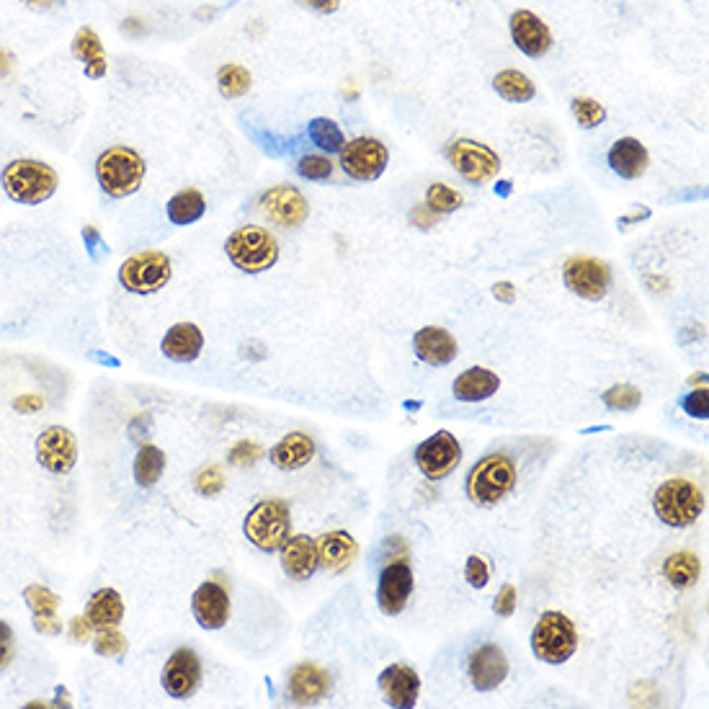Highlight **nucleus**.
<instances>
[{
    "label": "nucleus",
    "mask_w": 709,
    "mask_h": 709,
    "mask_svg": "<svg viewBox=\"0 0 709 709\" xmlns=\"http://www.w3.org/2000/svg\"><path fill=\"white\" fill-rule=\"evenodd\" d=\"M145 158L127 145H114L96 158L98 186L111 199L132 196L145 181Z\"/></svg>",
    "instance_id": "obj_1"
},
{
    "label": "nucleus",
    "mask_w": 709,
    "mask_h": 709,
    "mask_svg": "<svg viewBox=\"0 0 709 709\" xmlns=\"http://www.w3.org/2000/svg\"><path fill=\"white\" fill-rule=\"evenodd\" d=\"M0 184H3V191L11 196L13 202L37 207V204L47 202L49 196L57 191V173L55 168L42 163V160L21 158L11 160L3 168Z\"/></svg>",
    "instance_id": "obj_2"
},
{
    "label": "nucleus",
    "mask_w": 709,
    "mask_h": 709,
    "mask_svg": "<svg viewBox=\"0 0 709 709\" xmlns=\"http://www.w3.org/2000/svg\"><path fill=\"white\" fill-rule=\"evenodd\" d=\"M227 258L233 261L235 269L245 274H261L269 271L279 261V243L266 227L245 225L238 227L225 243Z\"/></svg>",
    "instance_id": "obj_3"
},
{
    "label": "nucleus",
    "mask_w": 709,
    "mask_h": 709,
    "mask_svg": "<svg viewBox=\"0 0 709 709\" xmlns=\"http://www.w3.org/2000/svg\"><path fill=\"white\" fill-rule=\"evenodd\" d=\"M516 485V467L506 454H488L467 475V496L477 506H496Z\"/></svg>",
    "instance_id": "obj_4"
},
{
    "label": "nucleus",
    "mask_w": 709,
    "mask_h": 709,
    "mask_svg": "<svg viewBox=\"0 0 709 709\" xmlns=\"http://www.w3.org/2000/svg\"><path fill=\"white\" fill-rule=\"evenodd\" d=\"M245 537L263 552L282 550V544L292 537V514L289 506L279 498H269L251 508L243 521Z\"/></svg>",
    "instance_id": "obj_5"
},
{
    "label": "nucleus",
    "mask_w": 709,
    "mask_h": 709,
    "mask_svg": "<svg viewBox=\"0 0 709 709\" xmlns=\"http://www.w3.org/2000/svg\"><path fill=\"white\" fill-rule=\"evenodd\" d=\"M653 508L655 514L661 516L663 524L681 529V526L694 524L702 516L704 496L694 483L673 477V480H668V483H663L661 488L655 490Z\"/></svg>",
    "instance_id": "obj_6"
},
{
    "label": "nucleus",
    "mask_w": 709,
    "mask_h": 709,
    "mask_svg": "<svg viewBox=\"0 0 709 709\" xmlns=\"http://www.w3.org/2000/svg\"><path fill=\"white\" fill-rule=\"evenodd\" d=\"M578 648L575 624L563 612H544L532 632V650L539 661L560 666Z\"/></svg>",
    "instance_id": "obj_7"
},
{
    "label": "nucleus",
    "mask_w": 709,
    "mask_h": 709,
    "mask_svg": "<svg viewBox=\"0 0 709 709\" xmlns=\"http://www.w3.org/2000/svg\"><path fill=\"white\" fill-rule=\"evenodd\" d=\"M171 258L160 251H142L119 266V284L132 294H153L171 282Z\"/></svg>",
    "instance_id": "obj_8"
},
{
    "label": "nucleus",
    "mask_w": 709,
    "mask_h": 709,
    "mask_svg": "<svg viewBox=\"0 0 709 709\" xmlns=\"http://www.w3.org/2000/svg\"><path fill=\"white\" fill-rule=\"evenodd\" d=\"M447 158L454 171L475 186L488 184L501 171V158L496 155V150L475 140H454L447 147Z\"/></svg>",
    "instance_id": "obj_9"
},
{
    "label": "nucleus",
    "mask_w": 709,
    "mask_h": 709,
    "mask_svg": "<svg viewBox=\"0 0 709 709\" xmlns=\"http://www.w3.org/2000/svg\"><path fill=\"white\" fill-rule=\"evenodd\" d=\"M258 209L271 225L284 227V230H297L300 225H305L307 214H310L305 194L294 186H271L269 191H263Z\"/></svg>",
    "instance_id": "obj_10"
},
{
    "label": "nucleus",
    "mask_w": 709,
    "mask_h": 709,
    "mask_svg": "<svg viewBox=\"0 0 709 709\" xmlns=\"http://www.w3.org/2000/svg\"><path fill=\"white\" fill-rule=\"evenodd\" d=\"M563 279L565 287L573 294L583 297V300H604L612 284V269L604 261L591 256L570 258L563 266Z\"/></svg>",
    "instance_id": "obj_11"
},
{
    "label": "nucleus",
    "mask_w": 709,
    "mask_h": 709,
    "mask_svg": "<svg viewBox=\"0 0 709 709\" xmlns=\"http://www.w3.org/2000/svg\"><path fill=\"white\" fill-rule=\"evenodd\" d=\"M390 153L374 137H356V140L346 142L341 150V168L346 176L354 181H374L385 173Z\"/></svg>",
    "instance_id": "obj_12"
},
{
    "label": "nucleus",
    "mask_w": 709,
    "mask_h": 709,
    "mask_svg": "<svg viewBox=\"0 0 709 709\" xmlns=\"http://www.w3.org/2000/svg\"><path fill=\"white\" fill-rule=\"evenodd\" d=\"M462 462V447L449 431H436L434 436H428L421 441L416 449V465L428 480H441L449 472H454Z\"/></svg>",
    "instance_id": "obj_13"
},
{
    "label": "nucleus",
    "mask_w": 709,
    "mask_h": 709,
    "mask_svg": "<svg viewBox=\"0 0 709 709\" xmlns=\"http://www.w3.org/2000/svg\"><path fill=\"white\" fill-rule=\"evenodd\" d=\"M78 459L75 436L65 426H49L37 439V462L52 475H68Z\"/></svg>",
    "instance_id": "obj_14"
},
{
    "label": "nucleus",
    "mask_w": 709,
    "mask_h": 709,
    "mask_svg": "<svg viewBox=\"0 0 709 709\" xmlns=\"http://www.w3.org/2000/svg\"><path fill=\"white\" fill-rule=\"evenodd\" d=\"M202 681V661L191 648H181L168 658L163 668V689L173 699H189Z\"/></svg>",
    "instance_id": "obj_15"
},
{
    "label": "nucleus",
    "mask_w": 709,
    "mask_h": 709,
    "mask_svg": "<svg viewBox=\"0 0 709 709\" xmlns=\"http://www.w3.org/2000/svg\"><path fill=\"white\" fill-rule=\"evenodd\" d=\"M413 570L408 563H392L382 570L377 586V604L385 614H400L413 593Z\"/></svg>",
    "instance_id": "obj_16"
},
{
    "label": "nucleus",
    "mask_w": 709,
    "mask_h": 709,
    "mask_svg": "<svg viewBox=\"0 0 709 709\" xmlns=\"http://www.w3.org/2000/svg\"><path fill=\"white\" fill-rule=\"evenodd\" d=\"M511 39L532 60H539V57H544L552 49L550 26L544 24L537 13L526 11V8H521V11L511 16Z\"/></svg>",
    "instance_id": "obj_17"
},
{
    "label": "nucleus",
    "mask_w": 709,
    "mask_h": 709,
    "mask_svg": "<svg viewBox=\"0 0 709 709\" xmlns=\"http://www.w3.org/2000/svg\"><path fill=\"white\" fill-rule=\"evenodd\" d=\"M191 609L204 630H220L230 619V593L225 586L217 581H207L196 588L194 599H191Z\"/></svg>",
    "instance_id": "obj_18"
},
{
    "label": "nucleus",
    "mask_w": 709,
    "mask_h": 709,
    "mask_svg": "<svg viewBox=\"0 0 709 709\" xmlns=\"http://www.w3.org/2000/svg\"><path fill=\"white\" fill-rule=\"evenodd\" d=\"M331 691V676L318 663H300L294 666L287 681V697L300 707L318 704Z\"/></svg>",
    "instance_id": "obj_19"
},
{
    "label": "nucleus",
    "mask_w": 709,
    "mask_h": 709,
    "mask_svg": "<svg viewBox=\"0 0 709 709\" xmlns=\"http://www.w3.org/2000/svg\"><path fill=\"white\" fill-rule=\"evenodd\" d=\"M470 681L477 691H493L496 686H501L508 676V661L503 650L493 642L477 648L470 655Z\"/></svg>",
    "instance_id": "obj_20"
},
{
    "label": "nucleus",
    "mask_w": 709,
    "mask_h": 709,
    "mask_svg": "<svg viewBox=\"0 0 709 709\" xmlns=\"http://www.w3.org/2000/svg\"><path fill=\"white\" fill-rule=\"evenodd\" d=\"M379 689L385 691V699L390 707H416L418 694H421V679L410 666L395 663L379 673Z\"/></svg>",
    "instance_id": "obj_21"
},
{
    "label": "nucleus",
    "mask_w": 709,
    "mask_h": 709,
    "mask_svg": "<svg viewBox=\"0 0 709 709\" xmlns=\"http://www.w3.org/2000/svg\"><path fill=\"white\" fill-rule=\"evenodd\" d=\"M413 349H416L418 359L431 364V367H447L449 361L457 356V341L449 331L439 328V325H428L421 328L413 338Z\"/></svg>",
    "instance_id": "obj_22"
},
{
    "label": "nucleus",
    "mask_w": 709,
    "mask_h": 709,
    "mask_svg": "<svg viewBox=\"0 0 709 709\" xmlns=\"http://www.w3.org/2000/svg\"><path fill=\"white\" fill-rule=\"evenodd\" d=\"M282 568L294 581H307L320 568L318 544L310 537H289L282 544Z\"/></svg>",
    "instance_id": "obj_23"
},
{
    "label": "nucleus",
    "mask_w": 709,
    "mask_h": 709,
    "mask_svg": "<svg viewBox=\"0 0 709 709\" xmlns=\"http://www.w3.org/2000/svg\"><path fill=\"white\" fill-rule=\"evenodd\" d=\"M609 166H612L614 173L627 178V181H635V178H640L642 173L648 171L650 155L640 140H635V137H622V140L614 142L612 150H609Z\"/></svg>",
    "instance_id": "obj_24"
},
{
    "label": "nucleus",
    "mask_w": 709,
    "mask_h": 709,
    "mask_svg": "<svg viewBox=\"0 0 709 709\" xmlns=\"http://www.w3.org/2000/svg\"><path fill=\"white\" fill-rule=\"evenodd\" d=\"M204 336L194 323H176L163 338V354L178 364H189L202 354Z\"/></svg>",
    "instance_id": "obj_25"
},
{
    "label": "nucleus",
    "mask_w": 709,
    "mask_h": 709,
    "mask_svg": "<svg viewBox=\"0 0 709 709\" xmlns=\"http://www.w3.org/2000/svg\"><path fill=\"white\" fill-rule=\"evenodd\" d=\"M498 387H501V379L496 372L485 367H472L454 379V398L462 403H480V400L496 395Z\"/></svg>",
    "instance_id": "obj_26"
},
{
    "label": "nucleus",
    "mask_w": 709,
    "mask_h": 709,
    "mask_svg": "<svg viewBox=\"0 0 709 709\" xmlns=\"http://www.w3.org/2000/svg\"><path fill=\"white\" fill-rule=\"evenodd\" d=\"M356 555H359V544L349 532H328L320 537L318 557L323 568L338 573V570L349 568Z\"/></svg>",
    "instance_id": "obj_27"
},
{
    "label": "nucleus",
    "mask_w": 709,
    "mask_h": 709,
    "mask_svg": "<svg viewBox=\"0 0 709 709\" xmlns=\"http://www.w3.org/2000/svg\"><path fill=\"white\" fill-rule=\"evenodd\" d=\"M312 457H315V441L307 434H300V431L284 436L269 452V459L279 470H300Z\"/></svg>",
    "instance_id": "obj_28"
},
{
    "label": "nucleus",
    "mask_w": 709,
    "mask_h": 709,
    "mask_svg": "<svg viewBox=\"0 0 709 709\" xmlns=\"http://www.w3.org/2000/svg\"><path fill=\"white\" fill-rule=\"evenodd\" d=\"M73 55L78 57L83 65H86V75L88 78H104L106 70H109V62H106V52L101 47V39H98L96 31L91 26H83L78 29L73 39Z\"/></svg>",
    "instance_id": "obj_29"
},
{
    "label": "nucleus",
    "mask_w": 709,
    "mask_h": 709,
    "mask_svg": "<svg viewBox=\"0 0 709 709\" xmlns=\"http://www.w3.org/2000/svg\"><path fill=\"white\" fill-rule=\"evenodd\" d=\"M86 617L91 619V624L96 630L101 627H117L124 619V601L119 596V591L114 588H101L88 599Z\"/></svg>",
    "instance_id": "obj_30"
},
{
    "label": "nucleus",
    "mask_w": 709,
    "mask_h": 709,
    "mask_svg": "<svg viewBox=\"0 0 709 709\" xmlns=\"http://www.w3.org/2000/svg\"><path fill=\"white\" fill-rule=\"evenodd\" d=\"M204 209H207V202H204L202 191L184 189L168 202V220L173 225H191V222L202 220Z\"/></svg>",
    "instance_id": "obj_31"
},
{
    "label": "nucleus",
    "mask_w": 709,
    "mask_h": 709,
    "mask_svg": "<svg viewBox=\"0 0 709 709\" xmlns=\"http://www.w3.org/2000/svg\"><path fill=\"white\" fill-rule=\"evenodd\" d=\"M493 88L501 98L511 101V104H526L534 98V83L526 78L521 70H501V73L493 78Z\"/></svg>",
    "instance_id": "obj_32"
},
{
    "label": "nucleus",
    "mask_w": 709,
    "mask_h": 709,
    "mask_svg": "<svg viewBox=\"0 0 709 709\" xmlns=\"http://www.w3.org/2000/svg\"><path fill=\"white\" fill-rule=\"evenodd\" d=\"M668 583L673 588H689L697 583L699 578V560L694 552H673L663 565Z\"/></svg>",
    "instance_id": "obj_33"
},
{
    "label": "nucleus",
    "mask_w": 709,
    "mask_h": 709,
    "mask_svg": "<svg viewBox=\"0 0 709 709\" xmlns=\"http://www.w3.org/2000/svg\"><path fill=\"white\" fill-rule=\"evenodd\" d=\"M163 470H166V454L160 452L158 447H153V444H145L135 459L137 485L140 488H153L160 480V475H163Z\"/></svg>",
    "instance_id": "obj_34"
},
{
    "label": "nucleus",
    "mask_w": 709,
    "mask_h": 709,
    "mask_svg": "<svg viewBox=\"0 0 709 709\" xmlns=\"http://www.w3.org/2000/svg\"><path fill=\"white\" fill-rule=\"evenodd\" d=\"M307 135H310V140L315 142L323 153H341L343 145H346V137H343L341 127L328 117L312 119L310 127H307Z\"/></svg>",
    "instance_id": "obj_35"
},
{
    "label": "nucleus",
    "mask_w": 709,
    "mask_h": 709,
    "mask_svg": "<svg viewBox=\"0 0 709 709\" xmlns=\"http://www.w3.org/2000/svg\"><path fill=\"white\" fill-rule=\"evenodd\" d=\"M251 86H253V78L243 65L230 62V65H222L220 73H217V88H220V93L225 98L245 96V93L251 91Z\"/></svg>",
    "instance_id": "obj_36"
},
{
    "label": "nucleus",
    "mask_w": 709,
    "mask_h": 709,
    "mask_svg": "<svg viewBox=\"0 0 709 709\" xmlns=\"http://www.w3.org/2000/svg\"><path fill=\"white\" fill-rule=\"evenodd\" d=\"M24 599H26V604H29L34 619L57 617L60 599H57V593L49 591L47 586H39V583H34V586H29L24 591Z\"/></svg>",
    "instance_id": "obj_37"
},
{
    "label": "nucleus",
    "mask_w": 709,
    "mask_h": 709,
    "mask_svg": "<svg viewBox=\"0 0 709 709\" xmlns=\"http://www.w3.org/2000/svg\"><path fill=\"white\" fill-rule=\"evenodd\" d=\"M462 194L459 191H454L452 186L447 184H434L428 186V194H426V207L434 209L436 214H449L454 212V209L462 207Z\"/></svg>",
    "instance_id": "obj_38"
},
{
    "label": "nucleus",
    "mask_w": 709,
    "mask_h": 709,
    "mask_svg": "<svg viewBox=\"0 0 709 709\" xmlns=\"http://www.w3.org/2000/svg\"><path fill=\"white\" fill-rule=\"evenodd\" d=\"M570 111H573V117L578 119V124H581L583 129L599 127V124H604V119H606L604 104H599L596 98H586V96L573 98Z\"/></svg>",
    "instance_id": "obj_39"
},
{
    "label": "nucleus",
    "mask_w": 709,
    "mask_h": 709,
    "mask_svg": "<svg viewBox=\"0 0 709 709\" xmlns=\"http://www.w3.org/2000/svg\"><path fill=\"white\" fill-rule=\"evenodd\" d=\"M93 650L104 658H119L127 653V637L117 627H101L93 637Z\"/></svg>",
    "instance_id": "obj_40"
},
{
    "label": "nucleus",
    "mask_w": 709,
    "mask_h": 709,
    "mask_svg": "<svg viewBox=\"0 0 709 709\" xmlns=\"http://www.w3.org/2000/svg\"><path fill=\"white\" fill-rule=\"evenodd\" d=\"M642 403V392L632 385H614L604 392V405L612 410H637Z\"/></svg>",
    "instance_id": "obj_41"
},
{
    "label": "nucleus",
    "mask_w": 709,
    "mask_h": 709,
    "mask_svg": "<svg viewBox=\"0 0 709 709\" xmlns=\"http://www.w3.org/2000/svg\"><path fill=\"white\" fill-rule=\"evenodd\" d=\"M297 173L307 181H328L333 176V163L325 155H305L297 166Z\"/></svg>",
    "instance_id": "obj_42"
},
{
    "label": "nucleus",
    "mask_w": 709,
    "mask_h": 709,
    "mask_svg": "<svg viewBox=\"0 0 709 709\" xmlns=\"http://www.w3.org/2000/svg\"><path fill=\"white\" fill-rule=\"evenodd\" d=\"M194 488L202 493V496H217L222 488H225V475H222L220 467H204V470L196 472Z\"/></svg>",
    "instance_id": "obj_43"
},
{
    "label": "nucleus",
    "mask_w": 709,
    "mask_h": 709,
    "mask_svg": "<svg viewBox=\"0 0 709 709\" xmlns=\"http://www.w3.org/2000/svg\"><path fill=\"white\" fill-rule=\"evenodd\" d=\"M261 447H258L256 441H240V444H235L233 449H230V465L235 467H253L261 459Z\"/></svg>",
    "instance_id": "obj_44"
},
{
    "label": "nucleus",
    "mask_w": 709,
    "mask_h": 709,
    "mask_svg": "<svg viewBox=\"0 0 709 709\" xmlns=\"http://www.w3.org/2000/svg\"><path fill=\"white\" fill-rule=\"evenodd\" d=\"M13 655H16V637H13L11 624L0 619V671H6L11 666Z\"/></svg>",
    "instance_id": "obj_45"
},
{
    "label": "nucleus",
    "mask_w": 709,
    "mask_h": 709,
    "mask_svg": "<svg viewBox=\"0 0 709 709\" xmlns=\"http://www.w3.org/2000/svg\"><path fill=\"white\" fill-rule=\"evenodd\" d=\"M465 575H467V583H470V586H475V588L488 586L490 573H488V565H485L483 557L472 555L465 565Z\"/></svg>",
    "instance_id": "obj_46"
},
{
    "label": "nucleus",
    "mask_w": 709,
    "mask_h": 709,
    "mask_svg": "<svg viewBox=\"0 0 709 709\" xmlns=\"http://www.w3.org/2000/svg\"><path fill=\"white\" fill-rule=\"evenodd\" d=\"M684 410L689 413V416L694 418H707L709 416V398H707V390H694L691 395H686L684 398Z\"/></svg>",
    "instance_id": "obj_47"
},
{
    "label": "nucleus",
    "mask_w": 709,
    "mask_h": 709,
    "mask_svg": "<svg viewBox=\"0 0 709 709\" xmlns=\"http://www.w3.org/2000/svg\"><path fill=\"white\" fill-rule=\"evenodd\" d=\"M493 612H496L498 617H511V614L516 612V588L514 586L501 588L496 604H493Z\"/></svg>",
    "instance_id": "obj_48"
},
{
    "label": "nucleus",
    "mask_w": 709,
    "mask_h": 709,
    "mask_svg": "<svg viewBox=\"0 0 709 709\" xmlns=\"http://www.w3.org/2000/svg\"><path fill=\"white\" fill-rule=\"evenodd\" d=\"M436 220H439V214H436L434 209H428L426 204H418V207H413V212H410V222L421 227V230H431V227L436 225Z\"/></svg>",
    "instance_id": "obj_49"
},
{
    "label": "nucleus",
    "mask_w": 709,
    "mask_h": 709,
    "mask_svg": "<svg viewBox=\"0 0 709 709\" xmlns=\"http://www.w3.org/2000/svg\"><path fill=\"white\" fill-rule=\"evenodd\" d=\"M91 630H93V624H91V619L86 617V614H80V617H73V622H70V637H73L75 642L91 640Z\"/></svg>",
    "instance_id": "obj_50"
},
{
    "label": "nucleus",
    "mask_w": 709,
    "mask_h": 709,
    "mask_svg": "<svg viewBox=\"0 0 709 709\" xmlns=\"http://www.w3.org/2000/svg\"><path fill=\"white\" fill-rule=\"evenodd\" d=\"M83 243H86L88 253H91V258H98V248H106L104 240H101V233H98L96 227H83Z\"/></svg>",
    "instance_id": "obj_51"
},
{
    "label": "nucleus",
    "mask_w": 709,
    "mask_h": 709,
    "mask_svg": "<svg viewBox=\"0 0 709 709\" xmlns=\"http://www.w3.org/2000/svg\"><path fill=\"white\" fill-rule=\"evenodd\" d=\"M13 408L21 410V413H34V410L44 408V400L39 395H21V398L13 400Z\"/></svg>",
    "instance_id": "obj_52"
},
{
    "label": "nucleus",
    "mask_w": 709,
    "mask_h": 709,
    "mask_svg": "<svg viewBox=\"0 0 709 709\" xmlns=\"http://www.w3.org/2000/svg\"><path fill=\"white\" fill-rule=\"evenodd\" d=\"M300 3L315 13H336L341 6V0H300Z\"/></svg>",
    "instance_id": "obj_53"
},
{
    "label": "nucleus",
    "mask_w": 709,
    "mask_h": 709,
    "mask_svg": "<svg viewBox=\"0 0 709 709\" xmlns=\"http://www.w3.org/2000/svg\"><path fill=\"white\" fill-rule=\"evenodd\" d=\"M34 630L42 632V635L55 637L62 632V624L57 622V617H47V619H34Z\"/></svg>",
    "instance_id": "obj_54"
},
{
    "label": "nucleus",
    "mask_w": 709,
    "mask_h": 709,
    "mask_svg": "<svg viewBox=\"0 0 709 709\" xmlns=\"http://www.w3.org/2000/svg\"><path fill=\"white\" fill-rule=\"evenodd\" d=\"M493 294H496V300H501V302H514L516 300L514 284H508V282L496 284V287H493Z\"/></svg>",
    "instance_id": "obj_55"
},
{
    "label": "nucleus",
    "mask_w": 709,
    "mask_h": 709,
    "mask_svg": "<svg viewBox=\"0 0 709 709\" xmlns=\"http://www.w3.org/2000/svg\"><path fill=\"white\" fill-rule=\"evenodd\" d=\"M11 70H13V55L8 52V49L0 47V78H6Z\"/></svg>",
    "instance_id": "obj_56"
},
{
    "label": "nucleus",
    "mask_w": 709,
    "mask_h": 709,
    "mask_svg": "<svg viewBox=\"0 0 709 709\" xmlns=\"http://www.w3.org/2000/svg\"><path fill=\"white\" fill-rule=\"evenodd\" d=\"M243 356L245 359H263V346L261 343H256V341H251V343H245L243 346Z\"/></svg>",
    "instance_id": "obj_57"
},
{
    "label": "nucleus",
    "mask_w": 709,
    "mask_h": 709,
    "mask_svg": "<svg viewBox=\"0 0 709 709\" xmlns=\"http://www.w3.org/2000/svg\"><path fill=\"white\" fill-rule=\"evenodd\" d=\"M24 3L34 11H49V8L60 6V0H24Z\"/></svg>",
    "instance_id": "obj_58"
},
{
    "label": "nucleus",
    "mask_w": 709,
    "mask_h": 709,
    "mask_svg": "<svg viewBox=\"0 0 709 709\" xmlns=\"http://www.w3.org/2000/svg\"><path fill=\"white\" fill-rule=\"evenodd\" d=\"M124 31H129V34H145V26L140 24V19H127L124 21Z\"/></svg>",
    "instance_id": "obj_59"
},
{
    "label": "nucleus",
    "mask_w": 709,
    "mask_h": 709,
    "mask_svg": "<svg viewBox=\"0 0 709 709\" xmlns=\"http://www.w3.org/2000/svg\"><path fill=\"white\" fill-rule=\"evenodd\" d=\"M91 359L101 361V364H111V367H117V364H119L117 359H109V356H98V354H91Z\"/></svg>",
    "instance_id": "obj_60"
},
{
    "label": "nucleus",
    "mask_w": 709,
    "mask_h": 709,
    "mask_svg": "<svg viewBox=\"0 0 709 709\" xmlns=\"http://www.w3.org/2000/svg\"><path fill=\"white\" fill-rule=\"evenodd\" d=\"M196 16H199V19H209V16H214V11L212 8H199V11H196Z\"/></svg>",
    "instance_id": "obj_61"
}]
</instances>
